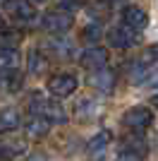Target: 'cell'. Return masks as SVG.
<instances>
[{"label": "cell", "instance_id": "6da1fadb", "mask_svg": "<svg viewBox=\"0 0 158 161\" xmlns=\"http://www.w3.org/2000/svg\"><path fill=\"white\" fill-rule=\"evenodd\" d=\"M31 111H34V115H41V118H46L48 123H60V125L67 123V111L60 106L55 99L34 96L31 99Z\"/></svg>", "mask_w": 158, "mask_h": 161}, {"label": "cell", "instance_id": "7a4b0ae2", "mask_svg": "<svg viewBox=\"0 0 158 161\" xmlns=\"http://www.w3.org/2000/svg\"><path fill=\"white\" fill-rule=\"evenodd\" d=\"M41 24H43V29H46V31L58 34V36H60V34H65V31H70V29H72L74 17H72V12H67L65 7H58V10H50V12L43 14Z\"/></svg>", "mask_w": 158, "mask_h": 161}, {"label": "cell", "instance_id": "3957f363", "mask_svg": "<svg viewBox=\"0 0 158 161\" xmlns=\"http://www.w3.org/2000/svg\"><path fill=\"white\" fill-rule=\"evenodd\" d=\"M122 123H125V128H129L132 132H144L153 123V113H151V108H146V106H132L129 111L122 115Z\"/></svg>", "mask_w": 158, "mask_h": 161}, {"label": "cell", "instance_id": "277c9868", "mask_svg": "<svg viewBox=\"0 0 158 161\" xmlns=\"http://www.w3.org/2000/svg\"><path fill=\"white\" fill-rule=\"evenodd\" d=\"M77 77L74 75H67V72H60V75H53L48 80V92H50L55 99H65V96L74 94L77 89Z\"/></svg>", "mask_w": 158, "mask_h": 161}, {"label": "cell", "instance_id": "5b68a950", "mask_svg": "<svg viewBox=\"0 0 158 161\" xmlns=\"http://www.w3.org/2000/svg\"><path fill=\"white\" fill-rule=\"evenodd\" d=\"M120 152L125 156H129V159L139 161V159H144V156L149 154V144H146V140L139 132H132V135H127V137H122Z\"/></svg>", "mask_w": 158, "mask_h": 161}, {"label": "cell", "instance_id": "8992f818", "mask_svg": "<svg viewBox=\"0 0 158 161\" xmlns=\"http://www.w3.org/2000/svg\"><path fill=\"white\" fill-rule=\"evenodd\" d=\"M3 7L14 22H31L36 17V7L31 0H5Z\"/></svg>", "mask_w": 158, "mask_h": 161}, {"label": "cell", "instance_id": "52a82bcc", "mask_svg": "<svg viewBox=\"0 0 158 161\" xmlns=\"http://www.w3.org/2000/svg\"><path fill=\"white\" fill-rule=\"evenodd\" d=\"M79 65L84 70H101V67L108 65V51L103 46H89L84 53L79 55Z\"/></svg>", "mask_w": 158, "mask_h": 161}, {"label": "cell", "instance_id": "ba28073f", "mask_svg": "<svg viewBox=\"0 0 158 161\" xmlns=\"http://www.w3.org/2000/svg\"><path fill=\"white\" fill-rule=\"evenodd\" d=\"M89 87H93L96 92H101V94H110L113 89H115V72H113V70H105V67L91 70V75H89Z\"/></svg>", "mask_w": 158, "mask_h": 161}, {"label": "cell", "instance_id": "9c48e42d", "mask_svg": "<svg viewBox=\"0 0 158 161\" xmlns=\"http://www.w3.org/2000/svg\"><path fill=\"white\" fill-rule=\"evenodd\" d=\"M108 43L113 48H120V51H125V48H132L137 43V36L132 31L129 27H115L108 31Z\"/></svg>", "mask_w": 158, "mask_h": 161}, {"label": "cell", "instance_id": "30bf717a", "mask_svg": "<svg viewBox=\"0 0 158 161\" xmlns=\"http://www.w3.org/2000/svg\"><path fill=\"white\" fill-rule=\"evenodd\" d=\"M122 22H125V27H129L132 31H141V29L149 24V14L137 5H129L122 10Z\"/></svg>", "mask_w": 158, "mask_h": 161}, {"label": "cell", "instance_id": "8fae6325", "mask_svg": "<svg viewBox=\"0 0 158 161\" xmlns=\"http://www.w3.org/2000/svg\"><path fill=\"white\" fill-rule=\"evenodd\" d=\"M26 152H29V147H26L24 140H3L0 142V159H5V161H17Z\"/></svg>", "mask_w": 158, "mask_h": 161}, {"label": "cell", "instance_id": "7c38bea8", "mask_svg": "<svg viewBox=\"0 0 158 161\" xmlns=\"http://www.w3.org/2000/svg\"><path fill=\"white\" fill-rule=\"evenodd\" d=\"M110 140H113L110 130H101L96 137H91V140H89V144H86V152H89V156H93V159H101V156L105 154L108 144H110Z\"/></svg>", "mask_w": 158, "mask_h": 161}, {"label": "cell", "instance_id": "4fadbf2b", "mask_svg": "<svg viewBox=\"0 0 158 161\" xmlns=\"http://www.w3.org/2000/svg\"><path fill=\"white\" fill-rule=\"evenodd\" d=\"M0 87L7 92H17L22 87V72L17 67H0Z\"/></svg>", "mask_w": 158, "mask_h": 161}, {"label": "cell", "instance_id": "5bb4252c", "mask_svg": "<svg viewBox=\"0 0 158 161\" xmlns=\"http://www.w3.org/2000/svg\"><path fill=\"white\" fill-rule=\"evenodd\" d=\"M22 125V115L17 108H3L0 111V132H12Z\"/></svg>", "mask_w": 158, "mask_h": 161}, {"label": "cell", "instance_id": "9a60e30c", "mask_svg": "<svg viewBox=\"0 0 158 161\" xmlns=\"http://www.w3.org/2000/svg\"><path fill=\"white\" fill-rule=\"evenodd\" d=\"M26 137H31V140H41V137H46L48 130H50V123L46 118H41V115H34L31 120L26 123Z\"/></svg>", "mask_w": 158, "mask_h": 161}, {"label": "cell", "instance_id": "2e32d148", "mask_svg": "<svg viewBox=\"0 0 158 161\" xmlns=\"http://www.w3.org/2000/svg\"><path fill=\"white\" fill-rule=\"evenodd\" d=\"M26 70L31 75H41L48 70V60H46V53L43 51H29L26 55Z\"/></svg>", "mask_w": 158, "mask_h": 161}, {"label": "cell", "instance_id": "e0dca14e", "mask_svg": "<svg viewBox=\"0 0 158 161\" xmlns=\"http://www.w3.org/2000/svg\"><path fill=\"white\" fill-rule=\"evenodd\" d=\"M146 75H149V63L146 60H137V63L129 65V82L139 84V82L146 80Z\"/></svg>", "mask_w": 158, "mask_h": 161}, {"label": "cell", "instance_id": "ac0fdd59", "mask_svg": "<svg viewBox=\"0 0 158 161\" xmlns=\"http://www.w3.org/2000/svg\"><path fill=\"white\" fill-rule=\"evenodd\" d=\"M19 31H14V29H0V48H14L19 43Z\"/></svg>", "mask_w": 158, "mask_h": 161}, {"label": "cell", "instance_id": "d6986e66", "mask_svg": "<svg viewBox=\"0 0 158 161\" xmlns=\"http://www.w3.org/2000/svg\"><path fill=\"white\" fill-rule=\"evenodd\" d=\"M82 36H84V41H98L101 39V27H98V24H89Z\"/></svg>", "mask_w": 158, "mask_h": 161}, {"label": "cell", "instance_id": "ffe728a7", "mask_svg": "<svg viewBox=\"0 0 158 161\" xmlns=\"http://www.w3.org/2000/svg\"><path fill=\"white\" fill-rule=\"evenodd\" d=\"M22 161H48V156L43 154V152H36V154H29L26 159H22Z\"/></svg>", "mask_w": 158, "mask_h": 161}, {"label": "cell", "instance_id": "44dd1931", "mask_svg": "<svg viewBox=\"0 0 158 161\" xmlns=\"http://www.w3.org/2000/svg\"><path fill=\"white\" fill-rule=\"evenodd\" d=\"M149 53H151V55H153V58H158V43H153V46H151V48H149Z\"/></svg>", "mask_w": 158, "mask_h": 161}, {"label": "cell", "instance_id": "7402d4cb", "mask_svg": "<svg viewBox=\"0 0 158 161\" xmlns=\"http://www.w3.org/2000/svg\"><path fill=\"white\" fill-rule=\"evenodd\" d=\"M118 161H134V159H129V156H125V154H122V156H120Z\"/></svg>", "mask_w": 158, "mask_h": 161}, {"label": "cell", "instance_id": "603a6c76", "mask_svg": "<svg viewBox=\"0 0 158 161\" xmlns=\"http://www.w3.org/2000/svg\"><path fill=\"white\" fill-rule=\"evenodd\" d=\"M151 103H153V106L158 108V94H156V96H153V99H151Z\"/></svg>", "mask_w": 158, "mask_h": 161}, {"label": "cell", "instance_id": "cb8c5ba5", "mask_svg": "<svg viewBox=\"0 0 158 161\" xmlns=\"http://www.w3.org/2000/svg\"><path fill=\"white\" fill-rule=\"evenodd\" d=\"M153 87H156V89H158V80H153Z\"/></svg>", "mask_w": 158, "mask_h": 161}, {"label": "cell", "instance_id": "d4e9b609", "mask_svg": "<svg viewBox=\"0 0 158 161\" xmlns=\"http://www.w3.org/2000/svg\"><path fill=\"white\" fill-rule=\"evenodd\" d=\"M31 3H46V0H31Z\"/></svg>", "mask_w": 158, "mask_h": 161}, {"label": "cell", "instance_id": "484cf974", "mask_svg": "<svg viewBox=\"0 0 158 161\" xmlns=\"http://www.w3.org/2000/svg\"><path fill=\"white\" fill-rule=\"evenodd\" d=\"M0 29H3V17H0Z\"/></svg>", "mask_w": 158, "mask_h": 161}, {"label": "cell", "instance_id": "4316f807", "mask_svg": "<svg viewBox=\"0 0 158 161\" xmlns=\"http://www.w3.org/2000/svg\"><path fill=\"white\" fill-rule=\"evenodd\" d=\"M3 3H5V0H3Z\"/></svg>", "mask_w": 158, "mask_h": 161}]
</instances>
